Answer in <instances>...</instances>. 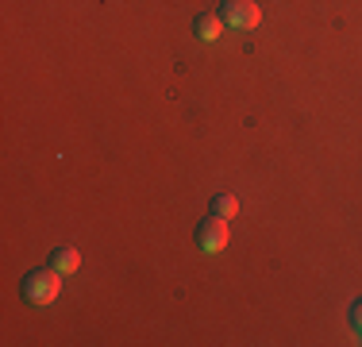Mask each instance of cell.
I'll return each instance as SVG.
<instances>
[{
    "label": "cell",
    "instance_id": "1",
    "mask_svg": "<svg viewBox=\"0 0 362 347\" xmlns=\"http://www.w3.org/2000/svg\"><path fill=\"white\" fill-rule=\"evenodd\" d=\"M58 293H62V271H54V266L31 271L23 278V301H31V305H50Z\"/></svg>",
    "mask_w": 362,
    "mask_h": 347
},
{
    "label": "cell",
    "instance_id": "7",
    "mask_svg": "<svg viewBox=\"0 0 362 347\" xmlns=\"http://www.w3.org/2000/svg\"><path fill=\"white\" fill-rule=\"evenodd\" d=\"M351 324H355V332L362 336V301L355 305V312H351Z\"/></svg>",
    "mask_w": 362,
    "mask_h": 347
},
{
    "label": "cell",
    "instance_id": "3",
    "mask_svg": "<svg viewBox=\"0 0 362 347\" xmlns=\"http://www.w3.org/2000/svg\"><path fill=\"white\" fill-rule=\"evenodd\" d=\"M197 247H201L204 255H216V251L228 247V220H220V216L201 220V228H197Z\"/></svg>",
    "mask_w": 362,
    "mask_h": 347
},
{
    "label": "cell",
    "instance_id": "6",
    "mask_svg": "<svg viewBox=\"0 0 362 347\" xmlns=\"http://www.w3.org/2000/svg\"><path fill=\"white\" fill-rule=\"evenodd\" d=\"M212 216H220V220H231V216H239V197L220 193L216 201H212Z\"/></svg>",
    "mask_w": 362,
    "mask_h": 347
},
{
    "label": "cell",
    "instance_id": "4",
    "mask_svg": "<svg viewBox=\"0 0 362 347\" xmlns=\"http://www.w3.org/2000/svg\"><path fill=\"white\" fill-rule=\"evenodd\" d=\"M220 35H223V20H220V16H212V12L197 16V39H204V42H216Z\"/></svg>",
    "mask_w": 362,
    "mask_h": 347
},
{
    "label": "cell",
    "instance_id": "2",
    "mask_svg": "<svg viewBox=\"0 0 362 347\" xmlns=\"http://www.w3.org/2000/svg\"><path fill=\"white\" fill-rule=\"evenodd\" d=\"M220 20L228 23L231 31H255L258 20H262V12H258L255 0H223Z\"/></svg>",
    "mask_w": 362,
    "mask_h": 347
},
{
    "label": "cell",
    "instance_id": "5",
    "mask_svg": "<svg viewBox=\"0 0 362 347\" xmlns=\"http://www.w3.org/2000/svg\"><path fill=\"white\" fill-rule=\"evenodd\" d=\"M50 266H54V271H62V274H74L77 266H81V255H77L74 247H58L54 255H50Z\"/></svg>",
    "mask_w": 362,
    "mask_h": 347
}]
</instances>
